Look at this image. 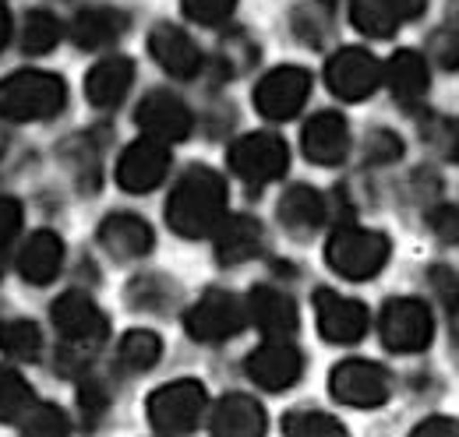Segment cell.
I'll use <instances>...</instances> for the list:
<instances>
[{
  "instance_id": "6da1fadb",
  "label": "cell",
  "mask_w": 459,
  "mask_h": 437,
  "mask_svg": "<svg viewBox=\"0 0 459 437\" xmlns=\"http://www.w3.org/2000/svg\"><path fill=\"white\" fill-rule=\"evenodd\" d=\"M227 218V180L209 166H191L173 184L167 198V222L177 236L198 240L212 236Z\"/></svg>"
},
{
  "instance_id": "7a4b0ae2",
  "label": "cell",
  "mask_w": 459,
  "mask_h": 437,
  "mask_svg": "<svg viewBox=\"0 0 459 437\" xmlns=\"http://www.w3.org/2000/svg\"><path fill=\"white\" fill-rule=\"evenodd\" d=\"M67 107V85L50 71H14L0 81V116L11 124L50 120Z\"/></svg>"
},
{
  "instance_id": "3957f363",
  "label": "cell",
  "mask_w": 459,
  "mask_h": 437,
  "mask_svg": "<svg viewBox=\"0 0 459 437\" xmlns=\"http://www.w3.org/2000/svg\"><path fill=\"white\" fill-rule=\"evenodd\" d=\"M50 318H54V328H57L60 342H64V353L74 356L78 364H85L107 338H110V321L107 314L96 307L92 296L71 289L54 300L50 307Z\"/></svg>"
},
{
  "instance_id": "277c9868",
  "label": "cell",
  "mask_w": 459,
  "mask_h": 437,
  "mask_svg": "<svg viewBox=\"0 0 459 437\" xmlns=\"http://www.w3.org/2000/svg\"><path fill=\"white\" fill-rule=\"evenodd\" d=\"M389 236L378 229L360 226H340L325 244V265L350 282H364L378 275L389 261Z\"/></svg>"
},
{
  "instance_id": "5b68a950",
  "label": "cell",
  "mask_w": 459,
  "mask_h": 437,
  "mask_svg": "<svg viewBox=\"0 0 459 437\" xmlns=\"http://www.w3.org/2000/svg\"><path fill=\"white\" fill-rule=\"evenodd\" d=\"M149 424L156 434H191L205 413V388L191 378H180L149 395Z\"/></svg>"
},
{
  "instance_id": "8992f818",
  "label": "cell",
  "mask_w": 459,
  "mask_h": 437,
  "mask_svg": "<svg viewBox=\"0 0 459 437\" xmlns=\"http://www.w3.org/2000/svg\"><path fill=\"white\" fill-rule=\"evenodd\" d=\"M290 166L287 141L276 134H244L230 145V169L247 184V187H265L280 180Z\"/></svg>"
},
{
  "instance_id": "52a82bcc",
  "label": "cell",
  "mask_w": 459,
  "mask_h": 437,
  "mask_svg": "<svg viewBox=\"0 0 459 437\" xmlns=\"http://www.w3.org/2000/svg\"><path fill=\"white\" fill-rule=\"evenodd\" d=\"M329 391L350 409H378L393 395V378L382 364L371 360H343L329 374Z\"/></svg>"
},
{
  "instance_id": "ba28073f",
  "label": "cell",
  "mask_w": 459,
  "mask_h": 437,
  "mask_svg": "<svg viewBox=\"0 0 459 437\" xmlns=\"http://www.w3.org/2000/svg\"><path fill=\"white\" fill-rule=\"evenodd\" d=\"M378 331H382L385 349H393V353H420L435 338V318H431L428 304H420L413 296H396V300H389L382 307Z\"/></svg>"
},
{
  "instance_id": "9c48e42d",
  "label": "cell",
  "mask_w": 459,
  "mask_h": 437,
  "mask_svg": "<svg viewBox=\"0 0 459 437\" xmlns=\"http://www.w3.org/2000/svg\"><path fill=\"white\" fill-rule=\"evenodd\" d=\"M247 325V304L233 293L223 289H209L187 314H184V328L195 342H227L237 331Z\"/></svg>"
},
{
  "instance_id": "30bf717a",
  "label": "cell",
  "mask_w": 459,
  "mask_h": 437,
  "mask_svg": "<svg viewBox=\"0 0 459 437\" xmlns=\"http://www.w3.org/2000/svg\"><path fill=\"white\" fill-rule=\"evenodd\" d=\"M325 85L343 103H360L382 85V64L360 47H346L325 64Z\"/></svg>"
},
{
  "instance_id": "8fae6325",
  "label": "cell",
  "mask_w": 459,
  "mask_h": 437,
  "mask_svg": "<svg viewBox=\"0 0 459 437\" xmlns=\"http://www.w3.org/2000/svg\"><path fill=\"white\" fill-rule=\"evenodd\" d=\"M311 96V71L304 67H276L255 89V107L269 120H293Z\"/></svg>"
},
{
  "instance_id": "7c38bea8",
  "label": "cell",
  "mask_w": 459,
  "mask_h": 437,
  "mask_svg": "<svg viewBox=\"0 0 459 437\" xmlns=\"http://www.w3.org/2000/svg\"><path fill=\"white\" fill-rule=\"evenodd\" d=\"M315 318H318V331L325 342L336 346H353L368 335V307L353 296H343L336 289H318L315 293Z\"/></svg>"
},
{
  "instance_id": "4fadbf2b",
  "label": "cell",
  "mask_w": 459,
  "mask_h": 437,
  "mask_svg": "<svg viewBox=\"0 0 459 437\" xmlns=\"http://www.w3.org/2000/svg\"><path fill=\"white\" fill-rule=\"evenodd\" d=\"M167 173H170V145L145 138L124 149L117 163V184L131 194H149L167 180Z\"/></svg>"
},
{
  "instance_id": "5bb4252c",
  "label": "cell",
  "mask_w": 459,
  "mask_h": 437,
  "mask_svg": "<svg viewBox=\"0 0 459 437\" xmlns=\"http://www.w3.org/2000/svg\"><path fill=\"white\" fill-rule=\"evenodd\" d=\"M300 371H304V356L290 338H265L247 356V378L265 391H283L297 384Z\"/></svg>"
},
{
  "instance_id": "9a60e30c",
  "label": "cell",
  "mask_w": 459,
  "mask_h": 437,
  "mask_svg": "<svg viewBox=\"0 0 459 437\" xmlns=\"http://www.w3.org/2000/svg\"><path fill=\"white\" fill-rule=\"evenodd\" d=\"M134 124L142 127L145 138L160 141V145H177L191 134V109L184 107L173 92H149L142 99V107L134 113Z\"/></svg>"
},
{
  "instance_id": "2e32d148",
  "label": "cell",
  "mask_w": 459,
  "mask_h": 437,
  "mask_svg": "<svg viewBox=\"0 0 459 437\" xmlns=\"http://www.w3.org/2000/svg\"><path fill=\"white\" fill-rule=\"evenodd\" d=\"M304 156L318 166H340L350 152V124L340 113H318L304 124L300 134Z\"/></svg>"
},
{
  "instance_id": "e0dca14e",
  "label": "cell",
  "mask_w": 459,
  "mask_h": 437,
  "mask_svg": "<svg viewBox=\"0 0 459 437\" xmlns=\"http://www.w3.org/2000/svg\"><path fill=\"white\" fill-rule=\"evenodd\" d=\"M149 54L156 56V64L170 74V78H195L202 71V50L198 43L177 29V25H156L149 36Z\"/></svg>"
},
{
  "instance_id": "ac0fdd59",
  "label": "cell",
  "mask_w": 459,
  "mask_h": 437,
  "mask_svg": "<svg viewBox=\"0 0 459 437\" xmlns=\"http://www.w3.org/2000/svg\"><path fill=\"white\" fill-rule=\"evenodd\" d=\"M247 321L262 328L269 338H290L300 318H297V304L293 296L276 289V286H255L247 296Z\"/></svg>"
},
{
  "instance_id": "d6986e66",
  "label": "cell",
  "mask_w": 459,
  "mask_h": 437,
  "mask_svg": "<svg viewBox=\"0 0 459 437\" xmlns=\"http://www.w3.org/2000/svg\"><path fill=\"white\" fill-rule=\"evenodd\" d=\"M100 244L117 261H134L152 251V229L145 218L131 216V212H114L100 226Z\"/></svg>"
},
{
  "instance_id": "ffe728a7",
  "label": "cell",
  "mask_w": 459,
  "mask_h": 437,
  "mask_svg": "<svg viewBox=\"0 0 459 437\" xmlns=\"http://www.w3.org/2000/svg\"><path fill=\"white\" fill-rule=\"evenodd\" d=\"M216 261L220 265H244L262 254L265 233L262 222L251 216H227L216 226Z\"/></svg>"
},
{
  "instance_id": "44dd1931",
  "label": "cell",
  "mask_w": 459,
  "mask_h": 437,
  "mask_svg": "<svg viewBox=\"0 0 459 437\" xmlns=\"http://www.w3.org/2000/svg\"><path fill=\"white\" fill-rule=\"evenodd\" d=\"M64 265V240L50 229L32 233L18 251V275L29 286H50Z\"/></svg>"
},
{
  "instance_id": "7402d4cb",
  "label": "cell",
  "mask_w": 459,
  "mask_h": 437,
  "mask_svg": "<svg viewBox=\"0 0 459 437\" xmlns=\"http://www.w3.org/2000/svg\"><path fill=\"white\" fill-rule=\"evenodd\" d=\"M131 85H134V64L127 56H103L85 78V96L92 107L114 109L124 103Z\"/></svg>"
},
{
  "instance_id": "603a6c76",
  "label": "cell",
  "mask_w": 459,
  "mask_h": 437,
  "mask_svg": "<svg viewBox=\"0 0 459 437\" xmlns=\"http://www.w3.org/2000/svg\"><path fill=\"white\" fill-rule=\"evenodd\" d=\"M209 431L216 437H258L265 434V409L251 395H223L212 409Z\"/></svg>"
},
{
  "instance_id": "cb8c5ba5",
  "label": "cell",
  "mask_w": 459,
  "mask_h": 437,
  "mask_svg": "<svg viewBox=\"0 0 459 437\" xmlns=\"http://www.w3.org/2000/svg\"><path fill=\"white\" fill-rule=\"evenodd\" d=\"M276 216H280V222H283V229H287L290 236L304 240V236H311V233L325 222L329 209H325V198H322L315 187L297 184V187H290L287 194L280 198Z\"/></svg>"
},
{
  "instance_id": "d4e9b609",
  "label": "cell",
  "mask_w": 459,
  "mask_h": 437,
  "mask_svg": "<svg viewBox=\"0 0 459 437\" xmlns=\"http://www.w3.org/2000/svg\"><path fill=\"white\" fill-rule=\"evenodd\" d=\"M127 32V14L117 7H85L71 21V39L82 50H103Z\"/></svg>"
},
{
  "instance_id": "484cf974",
  "label": "cell",
  "mask_w": 459,
  "mask_h": 437,
  "mask_svg": "<svg viewBox=\"0 0 459 437\" xmlns=\"http://www.w3.org/2000/svg\"><path fill=\"white\" fill-rule=\"evenodd\" d=\"M382 81L403 107H413L428 96V60L413 50H400L382 67Z\"/></svg>"
},
{
  "instance_id": "4316f807",
  "label": "cell",
  "mask_w": 459,
  "mask_h": 437,
  "mask_svg": "<svg viewBox=\"0 0 459 437\" xmlns=\"http://www.w3.org/2000/svg\"><path fill=\"white\" fill-rule=\"evenodd\" d=\"M336 25V4L333 0H307L293 11V32L307 47H325Z\"/></svg>"
},
{
  "instance_id": "83f0119b",
  "label": "cell",
  "mask_w": 459,
  "mask_h": 437,
  "mask_svg": "<svg viewBox=\"0 0 459 437\" xmlns=\"http://www.w3.org/2000/svg\"><path fill=\"white\" fill-rule=\"evenodd\" d=\"M160 356H163V342H160V335H156V331H142V328L127 331V335L120 338V349H117L120 367L131 371V374H145V371H152V367L160 364Z\"/></svg>"
},
{
  "instance_id": "f1b7e54d",
  "label": "cell",
  "mask_w": 459,
  "mask_h": 437,
  "mask_svg": "<svg viewBox=\"0 0 459 437\" xmlns=\"http://www.w3.org/2000/svg\"><path fill=\"white\" fill-rule=\"evenodd\" d=\"M32 406H36V391L29 388V381L18 371L0 367V424L18 427Z\"/></svg>"
},
{
  "instance_id": "f546056e",
  "label": "cell",
  "mask_w": 459,
  "mask_h": 437,
  "mask_svg": "<svg viewBox=\"0 0 459 437\" xmlns=\"http://www.w3.org/2000/svg\"><path fill=\"white\" fill-rule=\"evenodd\" d=\"M0 353H7L11 360H39L43 353V331L32 321H4L0 325Z\"/></svg>"
},
{
  "instance_id": "4dcf8cb0",
  "label": "cell",
  "mask_w": 459,
  "mask_h": 437,
  "mask_svg": "<svg viewBox=\"0 0 459 437\" xmlns=\"http://www.w3.org/2000/svg\"><path fill=\"white\" fill-rule=\"evenodd\" d=\"M350 21L364 36H375V39H389L400 29V21L393 18V11L382 0H350Z\"/></svg>"
},
{
  "instance_id": "1f68e13d",
  "label": "cell",
  "mask_w": 459,
  "mask_h": 437,
  "mask_svg": "<svg viewBox=\"0 0 459 437\" xmlns=\"http://www.w3.org/2000/svg\"><path fill=\"white\" fill-rule=\"evenodd\" d=\"M60 43V21L50 11H29L22 25V50L25 54H50Z\"/></svg>"
},
{
  "instance_id": "d6a6232c",
  "label": "cell",
  "mask_w": 459,
  "mask_h": 437,
  "mask_svg": "<svg viewBox=\"0 0 459 437\" xmlns=\"http://www.w3.org/2000/svg\"><path fill=\"white\" fill-rule=\"evenodd\" d=\"M283 434L290 437H336L346 434L343 424L329 413H318V409H300V413H290L283 420Z\"/></svg>"
},
{
  "instance_id": "836d02e7",
  "label": "cell",
  "mask_w": 459,
  "mask_h": 437,
  "mask_svg": "<svg viewBox=\"0 0 459 437\" xmlns=\"http://www.w3.org/2000/svg\"><path fill=\"white\" fill-rule=\"evenodd\" d=\"M18 431H22V434H47V437L67 434V416L60 413L57 406L36 398V406L25 413V420L18 424Z\"/></svg>"
},
{
  "instance_id": "e575fe53",
  "label": "cell",
  "mask_w": 459,
  "mask_h": 437,
  "mask_svg": "<svg viewBox=\"0 0 459 437\" xmlns=\"http://www.w3.org/2000/svg\"><path fill=\"white\" fill-rule=\"evenodd\" d=\"M180 7L187 14V21L212 29V25H223L230 14H233L237 0H180Z\"/></svg>"
},
{
  "instance_id": "d590c367",
  "label": "cell",
  "mask_w": 459,
  "mask_h": 437,
  "mask_svg": "<svg viewBox=\"0 0 459 437\" xmlns=\"http://www.w3.org/2000/svg\"><path fill=\"white\" fill-rule=\"evenodd\" d=\"M428 56L442 67V71H459V29H442L431 36Z\"/></svg>"
},
{
  "instance_id": "8d00e7d4",
  "label": "cell",
  "mask_w": 459,
  "mask_h": 437,
  "mask_svg": "<svg viewBox=\"0 0 459 437\" xmlns=\"http://www.w3.org/2000/svg\"><path fill=\"white\" fill-rule=\"evenodd\" d=\"M78 406H82V416H85L89 424H96V420L107 413V406H110L107 384L96 381V378H85V381L78 384Z\"/></svg>"
},
{
  "instance_id": "74e56055",
  "label": "cell",
  "mask_w": 459,
  "mask_h": 437,
  "mask_svg": "<svg viewBox=\"0 0 459 437\" xmlns=\"http://www.w3.org/2000/svg\"><path fill=\"white\" fill-rule=\"evenodd\" d=\"M428 226H431V233H435L438 240L456 244V240H459V209H453V205L435 209V212L428 216Z\"/></svg>"
},
{
  "instance_id": "f35d334b",
  "label": "cell",
  "mask_w": 459,
  "mask_h": 437,
  "mask_svg": "<svg viewBox=\"0 0 459 437\" xmlns=\"http://www.w3.org/2000/svg\"><path fill=\"white\" fill-rule=\"evenodd\" d=\"M400 156H403V145L396 134H389V131H375L371 134V141H368V159L371 163H393Z\"/></svg>"
},
{
  "instance_id": "ab89813d",
  "label": "cell",
  "mask_w": 459,
  "mask_h": 437,
  "mask_svg": "<svg viewBox=\"0 0 459 437\" xmlns=\"http://www.w3.org/2000/svg\"><path fill=\"white\" fill-rule=\"evenodd\" d=\"M18 229H22V205L14 198L0 194V251L18 236Z\"/></svg>"
},
{
  "instance_id": "60d3db41",
  "label": "cell",
  "mask_w": 459,
  "mask_h": 437,
  "mask_svg": "<svg viewBox=\"0 0 459 437\" xmlns=\"http://www.w3.org/2000/svg\"><path fill=\"white\" fill-rule=\"evenodd\" d=\"M428 278H431L435 293L442 296L446 311H449V307H456V304H459V275L453 272V269H442V265H438V269H431V275H428Z\"/></svg>"
},
{
  "instance_id": "b9f144b4",
  "label": "cell",
  "mask_w": 459,
  "mask_h": 437,
  "mask_svg": "<svg viewBox=\"0 0 459 437\" xmlns=\"http://www.w3.org/2000/svg\"><path fill=\"white\" fill-rule=\"evenodd\" d=\"M413 437H459V420L449 416H431L420 427H413Z\"/></svg>"
},
{
  "instance_id": "7bdbcfd3",
  "label": "cell",
  "mask_w": 459,
  "mask_h": 437,
  "mask_svg": "<svg viewBox=\"0 0 459 437\" xmlns=\"http://www.w3.org/2000/svg\"><path fill=\"white\" fill-rule=\"evenodd\" d=\"M389 11H393V18L396 21H413V18H420L424 14V7H428V0H382Z\"/></svg>"
},
{
  "instance_id": "ee69618b",
  "label": "cell",
  "mask_w": 459,
  "mask_h": 437,
  "mask_svg": "<svg viewBox=\"0 0 459 437\" xmlns=\"http://www.w3.org/2000/svg\"><path fill=\"white\" fill-rule=\"evenodd\" d=\"M7 39H11V11L0 4V50L7 47Z\"/></svg>"
},
{
  "instance_id": "f6af8a7d",
  "label": "cell",
  "mask_w": 459,
  "mask_h": 437,
  "mask_svg": "<svg viewBox=\"0 0 459 437\" xmlns=\"http://www.w3.org/2000/svg\"><path fill=\"white\" fill-rule=\"evenodd\" d=\"M449 328H453V338L459 342V304L456 307H449Z\"/></svg>"
},
{
  "instance_id": "bcb514c9",
  "label": "cell",
  "mask_w": 459,
  "mask_h": 437,
  "mask_svg": "<svg viewBox=\"0 0 459 437\" xmlns=\"http://www.w3.org/2000/svg\"><path fill=\"white\" fill-rule=\"evenodd\" d=\"M453 159L459 163V131H456V141H453Z\"/></svg>"
}]
</instances>
